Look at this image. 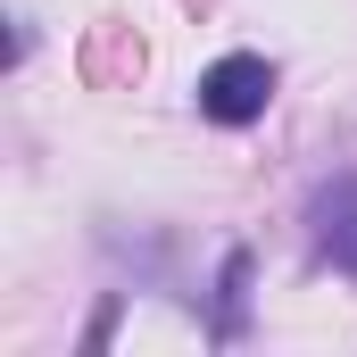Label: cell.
<instances>
[{
  "label": "cell",
  "mask_w": 357,
  "mask_h": 357,
  "mask_svg": "<svg viewBox=\"0 0 357 357\" xmlns=\"http://www.w3.org/2000/svg\"><path fill=\"white\" fill-rule=\"evenodd\" d=\"M324 241H333V258L357 274V183H341V191L324 199Z\"/></svg>",
  "instance_id": "3957f363"
},
{
  "label": "cell",
  "mask_w": 357,
  "mask_h": 357,
  "mask_svg": "<svg viewBox=\"0 0 357 357\" xmlns=\"http://www.w3.org/2000/svg\"><path fill=\"white\" fill-rule=\"evenodd\" d=\"M133 75H142V42H133V25H91L84 84L91 91H133Z\"/></svg>",
  "instance_id": "7a4b0ae2"
},
{
  "label": "cell",
  "mask_w": 357,
  "mask_h": 357,
  "mask_svg": "<svg viewBox=\"0 0 357 357\" xmlns=\"http://www.w3.org/2000/svg\"><path fill=\"white\" fill-rule=\"evenodd\" d=\"M266 100H274L266 59H216L199 75V116H216V125H250V116H266Z\"/></svg>",
  "instance_id": "6da1fadb"
}]
</instances>
